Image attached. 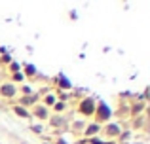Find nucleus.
I'll use <instances>...</instances> for the list:
<instances>
[{
    "label": "nucleus",
    "instance_id": "1",
    "mask_svg": "<svg viewBox=\"0 0 150 144\" xmlns=\"http://www.w3.org/2000/svg\"><path fill=\"white\" fill-rule=\"evenodd\" d=\"M93 122L99 123V125H105V123L110 122V118H112V112H110V108L106 106L105 103H97L95 106V112H93Z\"/></svg>",
    "mask_w": 150,
    "mask_h": 144
},
{
    "label": "nucleus",
    "instance_id": "2",
    "mask_svg": "<svg viewBox=\"0 0 150 144\" xmlns=\"http://www.w3.org/2000/svg\"><path fill=\"white\" fill-rule=\"evenodd\" d=\"M95 106H97V100L91 99V97H86V99H82L80 103H78V112H80L82 116H93V112H95Z\"/></svg>",
    "mask_w": 150,
    "mask_h": 144
},
{
    "label": "nucleus",
    "instance_id": "3",
    "mask_svg": "<svg viewBox=\"0 0 150 144\" xmlns=\"http://www.w3.org/2000/svg\"><path fill=\"white\" fill-rule=\"evenodd\" d=\"M36 118L40 123H44V122H48V118L51 116V110L50 108H46L42 103H38V104H34L33 108H30V118Z\"/></svg>",
    "mask_w": 150,
    "mask_h": 144
},
{
    "label": "nucleus",
    "instance_id": "4",
    "mask_svg": "<svg viewBox=\"0 0 150 144\" xmlns=\"http://www.w3.org/2000/svg\"><path fill=\"white\" fill-rule=\"evenodd\" d=\"M15 95H17V85L13 84V81H4V84H0V99H15Z\"/></svg>",
    "mask_w": 150,
    "mask_h": 144
},
{
    "label": "nucleus",
    "instance_id": "5",
    "mask_svg": "<svg viewBox=\"0 0 150 144\" xmlns=\"http://www.w3.org/2000/svg\"><path fill=\"white\" fill-rule=\"evenodd\" d=\"M38 100H40V95H36V93H33V95H21L19 99H15L13 104H19V106L23 108H33L34 104H38Z\"/></svg>",
    "mask_w": 150,
    "mask_h": 144
},
{
    "label": "nucleus",
    "instance_id": "6",
    "mask_svg": "<svg viewBox=\"0 0 150 144\" xmlns=\"http://www.w3.org/2000/svg\"><path fill=\"white\" fill-rule=\"evenodd\" d=\"M101 133H105L108 138H120L122 125H120V123H116V122H108V123H105V125H103V131H101Z\"/></svg>",
    "mask_w": 150,
    "mask_h": 144
},
{
    "label": "nucleus",
    "instance_id": "7",
    "mask_svg": "<svg viewBox=\"0 0 150 144\" xmlns=\"http://www.w3.org/2000/svg\"><path fill=\"white\" fill-rule=\"evenodd\" d=\"M101 131H103V125H99V123H95V122H91V123L88 122L86 127H84V131H82V135H84L86 138H93V137H99Z\"/></svg>",
    "mask_w": 150,
    "mask_h": 144
},
{
    "label": "nucleus",
    "instance_id": "8",
    "mask_svg": "<svg viewBox=\"0 0 150 144\" xmlns=\"http://www.w3.org/2000/svg\"><path fill=\"white\" fill-rule=\"evenodd\" d=\"M48 122L51 123V127H61V131H67V129H69V122H67L63 116H50Z\"/></svg>",
    "mask_w": 150,
    "mask_h": 144
},
{
    "label": "nucleus",
    "instance_id": "9",
    "mask_svg": "<svg viewBox=\"0 0 150 144\" xmlns=\"http://www.w3.org/2000/svg\"><path fill=\"white\" fill-rule=\"evenodd\" d=\"M55 81H57V91L61 93L63 89H72V84H70V80L69 78L65 76V74H57V76H55Z\"/></svg>",
    "mask_w": 150,
    "mask_h": 144
},
{
    "label": "nucleus",
    "instance_id": "10",
    "mask_svg": "<svg viewBox=\"0 0 150 144\" xmlns=\"http://www.w3.org/2000/svg\"><path fill=\"white\" fill-rule=\"evenodd\" d=\"M59 100V97H57V93L55 91H50V93H44V99H42V104H44L46 108H50L51 110V106H53L55 103Z\"/></svg>",
    "mask_w": 150,
    "mask_h": 144
},
{
    "label": "nucleus",
    "instance_id": "11",
    "mask_svg": "<svg viewBox=\"0 0 150 144\" xmlns=\"http://www.w3.org/2000/svg\"><path fill=\"white\" fill-rule=\"evenodd\" d=\"M23 76H27V78H38V70H36V67L34 65H29V63H25L23 65Z\"/></svg>",
    "mask_w": 150,
    "mask_h": 144
},
{
    "label": "nucleus",
    "instance_id": "12",
    "mask_svg": "<svg viewBox=\"0 0 150 144\" xmlns=\"http://www.w3.org/2000/svg\"><path fill=\"white\" fill-rule=\"evenodd\" d=\"M11 110H13V114H17L19 118H23V119L30 118V110H27V108L19 106V104H13V106H11Z\"/></svg>",
    "mask_w": 150,
    "mask_h": 144
},
{
    "label": "nucleus",
    "instance_id": "13",
    "mask_svg": "<svg viewBox=\"0 0 150 144\" xmlns=\"http://www.w3.org/2000/svg\"><path fill=\"white\" fill-rule=\"evenodd\" d=\"M86 123H88V122H72V125H70L72 133H80V135H82V131H84Z\"/></svg>",
    "mask_w": 150,
    "mask_h": 144
},
{
    "label": "nucleus",
    "instance_id": "14",
    "mask_svg": "<svg viewBox=\"0 0 150 144\" xmlns=\"http://www.w3.org/2000/svg\"><path fill=\"white\" fill-rule=\"evenodd\" d=\"M67 106H69V104H67V100H57V103L51 106V110H53V112H65Z\"/></svg>",
    "mask_w": 150,
    "mask_h": 144
},
{
    "label": "nucleus",
    "instance_id": "15",
    "mask_svg": "<svg viewBox=\"0 0 150 144\" xmlns=\"http://www.w3.org/2000/svg\"><path fill=\"white\" fill-rule=\"evenodd\" d=\"M30 131L36 135H42L44 133V123H36V125H30Z\"/></svg>",
    "mask_w": 150,
    "mask_h": 144
},
{
    "label": "nucleus",
    "instance_id": "16",
    "mask_svg": "<svg viewBox=\"0 0 150 144\" xmlns=\"http://www.w3.org/2000/svg\"><path fill=\"white\" fill-rule=\"evenodd\" d=\"M21 93H23V95H33V87H30V85H23Z\"/></svg>",
    "mask_w": 150,
    "mask_h": 144
},
{
    "label": "nucleus",
    "instance_id": "17",
    "mask_svg": "<svg viewBox=\"0 0 150 144\" xmlns=\"http://www.w3.org/2000/svg\"><path fill=\"white\" fill-rule=\"evenodd\" d=\"M10 68H11V72H21V70H19V68H21V67H19L17 63H13V61H11V63H10Z\"/></svg>",
    "mask_w": 150,
    "mask_h": 144
},
{
    "label": "nucleus",
    "instance_id": "18",
    "mask_svg": "<svg viewBox=\"0 0 150 144\" xmlns=\"http://www.w3.org/2000/svg\"><path fill=\"white\" fill-rule=\"evenodd\" d=\"M13 78H15V80H23V74H21V72H15Z\"/></svg>",
    "mask_w": 150,
    "mask_h": 144
},
{
    "label": "nucleus",
    "instance_id": "19",
    "mask_svg": "<svg viewBox=\"0 0 150 144\" xmlns=\"http://www.w3.org/2000/svg\"><path fill=\"white\" fill-rule=\"evenodd\" d=\"M69 15H70V19H78V13H76V11H70Z\"/></svg>",
    "mask_w": 150,
    "mask_h": 144
}]
</instances>
